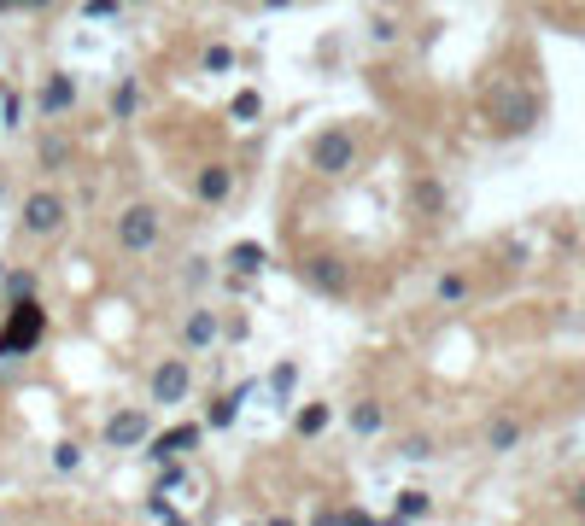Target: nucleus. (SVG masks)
<instances>
[{"mask_svg": "<svg viewBox=\"0 0 585 526\" xmlns=\"http://www.w3.org/2000/svg\"><path fill=\"white\" fill-rule=\"evenodd\" d=\"M252 526H264V521H252Z\"/></svg>", "mask_w": 585, "mask_h": 526, "instance_id": "nucleus-36", "label": "nucleus"}, {"mask_svg": "<svg viewBox=\"0 0 585 526\" xmlns=\"http://www.w3.org/2000/svg\"><path fill=\"white\" fill-rule=\"evenodd\" d=\"M328 427H334V410H328L322 398H310V403L292 410V439H322Z\"/></svg>", "mask_w": 585, "mask_h": 526, "instance_id": "nucleus-12", "label": "nucleus"}, {"mask_svg": "<svg viewBox=\"0 0 585 526\" xmlns=\"http://www.w3.org/2000/svg\"><path fill=\"white\" fill-rule=\"evenodd\" d=\"M217 339H223V316H217V310H205V305H199V310H188V322L176 328L181 357H199V351H211Z\"/></svg>", "mask_w": 585, "mask_h": 526, "instance_id": "nucleus-8", "label": "nucleus"}, {"mask_svg": "<svg viewBox=\"0 0 585 526\" xmlns=\"http://www.w3.org/2000/svg\"><path fill=\"white\" fill-rule=\"evenodd\" d=\"M18 222H24V235L36 240H59L70 222V205L65 194H53V187H36V194H24V205H18Z\"/></svg>", "mask_w": 585, "mask_h": 526, "instance_id": "nucleus-4", "label": "nucleus"}, {"mask_svg": "<svg viewBox=\"0 0 585 526\" xmlns=\"http://www.w3.org/2000/svg\"><path fill=\"white\" fill-rule=\"evenodd\" d=\"M100 439L112 444V450H147L153 444V416L147 410H112L106 427H100Z\"/></svg>", "mask_w": 585, "mask_h": 526, "instance_id": "nucleus-6", "label": "nucleus"}, {"mask_svg": "<svg viewBox=\"0 0 585 526\" xmlns=\"http://www.w3.org/2000/svg\"><path fill=\"white\" fill-rule=\"evenodd\" d=\"M292 387H299V363H276V369H269V392H276V398H292Z\"/></svg>", "mask_w": 585, "mask_h": 526, "instance_id": "nucleus-25", "label": "nucleus"}, {"mask_svg": "<svg viewBox=\"0 0 585 526\" xmlns=\"http://www.w3.org/2000/svg\"><path fill=\"white\" fill-rule=\"evenodd\" d=\"M521 439H527L521 416H492V421H486V450H516Z\"/></svg>", "mask_w": 585, "mask_h": 526, "instance_id": "nucleus-17", "label": "nucleus"}, {"mask_svg": "<svg viewBox=\"0 0 585 526\" xmlns=\"http://www.w3.org/2000/svg\"><path fill=\"white\" fill-rule=\"evenodd\" d=\"M410 211H416V217H445V181L416 176L410 181Z\"/></svg>", "mask_w": 585, "mask_h": 526, "instance_id": "nucleus-13", "label": "nucleus"}, {"mask_svg": "<svg viewBox=\"0 0 585 526\" xmlns=\"http://www.w3.org/2000/svg\"><path fill=\"white\" fill-rule=\"evenodd\" d=\"M346 427L357 433V439H375V433L387 427V403H381V398H357V403H351V416H346Z\"/></svg>", "mask_w": 585, "mask_h": 526, "instance_id": "nucleus-14", "label": "nucleus"}, {"mask_svg": "<svg viewBox=\"0 0 585 526\" xmlns=\"http://www.w3.org/2000/svg\"><path fill=\"white\" fill-rule=\"evenodd\" d=\"M199 65H205L211 76H223V70H235V47H223V42L205 47V59H199Z\"/></svg>", "mask_w": 585, "mask_h": 526, "instance_id": "nucleus-26", "label": "nucleus"}, {"mask_svg": "<svg viewBox=\"0 0 585 526\" xmlns=\"http://www.w3.org/2000/svg\"><path fill=\"white\" fill-rule=\"evenodd\" d=\"M310 526H340V509H317V514H310Z\"/></svg>", "mask_w": 585, "mask_h": 526, "instance_id": "nucleus-34", "label": "nucleus"}, {"mask_svg": "<svg viewBox=\"0 0 585 526\" xmlns=\"http://www.w3.org/2000/svg\"><path fill=\"white\" fill-rule=\"evenodd\" d=\"M83 18H94V24H106V18H117V0H88Z\"/></svg>", "mask_w": 585, "mask_h": 526, "instance_id": "nucleus-27", "label": "nucleus"}, {"mask_svg": "<svg viewBox=\"0 0 585 526\" xmlns=\"http://www.w3.org/2000/svg\"><path fill=\"white\" fill-rule=\"evenodd\" d=\"M112 235H117V246H124L129 258H147V251L164 240V217H158V205H147V199H129V205L117 211Z\"/></svg>", "mask_w": 585, "mask_h": 526, "instance_id": "nucleus-2", "label": "nucleus"}, {"mask_svg": "<svg viewBox=\"0 0 585 526\" xmlns=\"http://www.w3.org/2000/svg\"><path fill=\"white\" fill-rule=\"evenodd\" d=\"M47 339V310L42 299H29V305H12L6 322H0V357H36Z\"/></svg>", "mask_w": 585, "mask_h": 526, "instance_id": "nucleus-1", "label": "nucleus"}, {"mask_svg": "<svg viewBox=\"0 0 585 526\" xmlns=\"http://www.w3.org/2000/svg\"><path fill=\"white\" fill-rule=\"evenodd\" d=\"M199 439H205V421H181V427H170V433H153V444H147V450H153V457H194L199 450Z\"/></svg>", "mask_w": 585, "mask_h": 526, "instance_id": "nucleus-10", "label": "nucleus"}, {"mask_svg": "<svg viewBox=\"0 0 585 526\" xmlns=\"http://www.w3.org/2000/svg\"><path fill=\"white\" fill-rule=\"evenodd\" d=\"M305 164L317 170V176H346V170L357 164V129H346V124L322 129V135L305 147Z\"/></svg>", "mask_w": 585, "mask_h": 526, "instance_id": "nucleus-3", "label": "nucleus"}, {"mask_svg": "<svg viewBox=\"0 0 585 526\" xmlns=\"http://www.w3.org/2000/svg\"><path fill=\"white\" fill-rule=\"evenodd\" d=\"M228 194H235V170L228 164H199V176H194L199 205H228Z\"/></svg>", "mask_w": 585, "mask_h": 526, "instance_id": "nucleus-11", "label": "nucleus"}, {"mask_svg": "<svg viewBox=\"0 0 585 526\" xmlns=\"http://www.w3.org/2000/svg\"><path fill=\"white\" fill-rule=\"evenodd\" d=\"M83 462H88V450H83V439H59L53 444V474H83Z\"/></svg>", "mask_w": 585, "mask_h": 526, "instance_id": "nucleus-19", "label": "nucleus"}, {"mask_svg": "<svg viewBox=\"0 0 585 526\" xmlns=\"http://www.w3.org/2000/svg\"><path fill=\"white\" fill-rule=\"evenodd\" d=\"M76 100H83V83H76L70 70H53V76L36 88V111H42V117H65V111H76Z\"/></svg>", "mask_w": 585, "mask_h": 526, "instance_id": "nucleus-9", "label": "nucleus"}, {"mask_svg": "<svg viewBox=\"0 0 585 526\" xmlns=\"http://www.w3.org/2000/svg\"><path fill=\"white\" fill-rule=\"evenodd\" d=\"M228 117H235V124H258V117H264V94H252V88H240V94L228 100Z\"/></svg>", "mask_w": 585, "mask_h": 526, "instance_id": "nucleus-21", "label": "nucleus"}, {"mask_svg": "<svg viewBox=\"0 0 585 526\" xmlns=\"http://www.w3.org/2000/svg\"><path fill=\"white\" fill-rule=\"evenodd\" d=\"M469 292H474V281L462 275V269H445V275L433 281V299H439V305H462Z\"/></svg>", "mask_w": 585, "mask_h": 526, "instance_id": "nucleus-18", "label": "nucleus"}, {"mask_svg": "<svg viewBox=\"0 0 585 526\" xmlns=\"http://www.w3.org/2000/svg\"><path fill=\"white\" fill-rule=\"evenodd\" d=\"M369 36H375V42H398V24H392V18H375V24H369Z\"/></svg>", "mask_w": 585, "mask_h": 526, "instance_id": "nucleus-30", "label": "nucleus"}, {"mask_svg": "<svg viewBox=\"0 0 585 526\" xmlns=\"http://www.w3.org/2000/svg\"><path fill=\"white\" fill-rule=\"evenodd\" d=\"M398 457H433V439H428V433H416V439L398 444Z\"/></svg>", "mask_w": 585, "mask_h": 526, "instance_id": "nucleus-28", "label": "nucleus"}, {"mask_svg": "<svg viewBox=\"0 0 585 526\" xmlns=\"http://www.w3.org/2000/svg\"><path fill=\"white\" fill-rule=\"evenodd\" d=\"M264 526H299V521H292V514H269Z\"/></svg>", "mask_w": 585, "mask_h": 526, "instance_id": "nucleus-35", "label": "nucleus"}, {"mask_svg": "<svg viewBox=\"0 0 585 526\" xmlns=\"http://www.w3.org/2000/svg\"><path fill=\"white\" fill-rule=\"evenodd\" d=\"M147 387H153V403H181L188 392H194V363L188 357H164V363H153V374H147Z\"/></svg>", "mask_w": 585, "mask_h": 526, "instance_id": "nucleus-7", "label": "nucleus"}, {"mask_svg": "<svg viewBox=\"0 0 585 526\" xmlns=\"http://www.w3.org/2000/svg\"><path fill=\"white\" fill-rule=\"evenodd\" d=\"M36 287H42V281H36V269H12V275H6L12 305H29V299H36Z\"/></svg>", "mask_w": 585, "mask_h": 526, "instance_id": "nucleus-24", "label": "nucleus"}, {"mask_svg": "<svg viewBox=\"0 0 585 526\" xmlns=\"http://www.w3.org/2000/svg\"><path fill=\"white\" fill-rule=\"evenodd\" d=\"M340 526H375V514L369 509H340Z\"/></svg>", "mask_w": 585, "mask_h": 526, "instance_id": "nucleus-31", "label": "nucleus"}, {"mask_svg": "<svg viewBox=\"0 0 585 526\" xmlns=\"http://www.w3.org/2000/svg\"><path fill=\"white\" fill-rule=\"evenodd\" d=\"M106 106H112V117H140V106H147V88H140L135 76H117Z\"/></svg>", "mask_w": 585, "mask_h": 526, "instance_id": "nucleus-16", "label": "nucleus"}, {"mask_svg": "<svg viewBox=\"0 0 585 526\" xmlns=\"http://www.w3.org/2000/svg\"><path fill=\"white\" fill-rule=\"evenodd\" d=\"M240 398H246V387H235L228 398H217V403H211V416H205V427H235V416H240Z\"/></svg>", "mask_w": 585, "mask_h": 526, "instance_id": "nucleus-22", "label": "nucleus"}, {"mask_svg": "<svg viewBox=\"0 0 585 526\" xmlns=\"http://www.w3.org/2000/svg\"><path fill=\"white\" fill-rule=\"evenodd\" d=\"M568 509H573V521H585V474H580V485L568 491Z\"/></svg>", "mask_w": 585, "mask_h": 526, "instance_id": "nucleus-32", "label": "nucleus"}, {"mask_svg": "<svg viewBox=\"0 0 585 526\" xmlns=\"http://www.w3.org/2000/svg\"><path fill=\"white\" fill-rule=\"evenodd\" d=\"M36 164H42V170H65L70 164V140L65 135H42V140H36Z\"/></svg>", "mask_w": 585, "mask_h": 526, "instance_id": "nucleus-20", "label": "nucleus"}, {"mask_svg": "<svg viewBox=\"0 0 585 526\" xmlns=\"http://www.w3.org/2000/svg\"><path fill=\"white\" fill-rule=\"evenodd\" d=\"M299 281H305L310 292H328V299H346L351 292V263L340 258V251H305L299 258Z\"/></svg>", "mask_w": 585, "mask_h": 526, "instance_id": "nucleus-5", "label": "nucleus"}, {"mask_svg": "<svg viewBox=\"0 0 585 526\" xmlns=\"http://www.w3.org/2000/svg\"><path fill=\"white\" fill-rule=\"evenodd\" d=\"M0 100H6V124H12V129H18V124H24V100H18V94H12V88H6V94H0Z\"/></svg>", "mask_w": 585, "mask_h": 526, "instance_id": "nucleus-29", "label": "nucleus"}, {"mask_svg": "<svg viewBox=\"0 0 585 526\" xmlns=\"http://www.w3.org/2000/svg\"><path fill=\"white\" fill-rule=\"evenodd\" d=\"M433 509V498H428V491H398V503H392V514H398V521H421V514H428Z\"/></svg>", "mask_w": 585, "mask_h": 526, "instance_id": "nucleus-23", "label": "nucleus"}, {"mask_svg": "<svg viewBox=\"0 0 585 526\" xmlns=\"http://www.w3.org/2000/svg\"><path fill=\"white\" fill-rule=\"evenodd\" d=\"M228 275H240V281H246V275H258V269H269V251L264 246H258V240H240V246H228Z\"/></svg>", "mask_w": 585, "mask_h": 526, "instance_id": "nucleus-15", "label": "nucleus"}, {"mask_svg": "<svg viewBox=\"0 0 585 526\" xmlns=\"http://www.w3.org/2000/svg\"><path fill=\"white\" fill-rule=\"evenodd\" d=\"M153 509H158V514H164V521H158V526H194V521H188V514H176V509H164V498H153Z\"/></svg>", "mask_w": 585, "mask_h": 526, "instance_id": "nucleus-33", "label": "nucleus"}, {"mask_svg": "<svg viewBox=\"0 0 585 526\" xmlns=\"http://www.w3.org/2000/svg\"><path fill=\"white\" fill-rule=\"evenodd\" d=\"M112 526H124V521H112Z\"/></svg>", "mask_w": 585, "mask_h": 526, "instance_id": "nucleus-37", "label": "nucleus"}]
</instances>
